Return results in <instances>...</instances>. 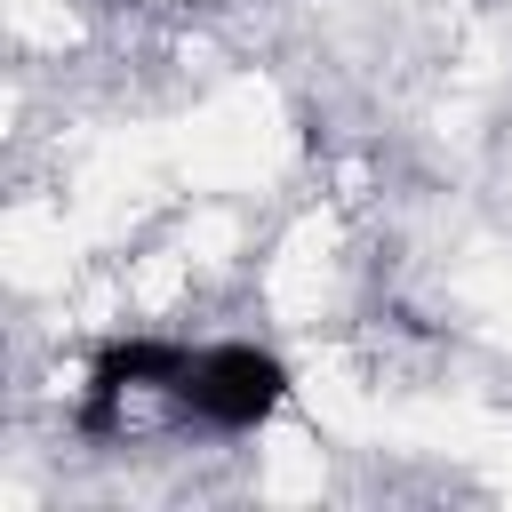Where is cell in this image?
Instances as JSON below:
<instances>
[{
    "mask_svg": "<svg viewBox=\"0 0 512 512\" xmlns=\"http://www.w3.org/2000/svg\"><path fill=\"white\" fill-rule=\"evenodd\" d=\"M288 400H296V368L272 344L208 336V344H192V360H184V376L168 384L160 408L176 424L208 432V440H256V432H272L288 416Z\"/></svg>",
    "mask_w": 512,
    "mask_h": 512,
    "instance_id": "6da1fadb",
    "label": "cell"
},
{
    "mask_svg": "<svg viewBox=\"0 0 512 512\" xmlns=\"http://www.w3.org/2000/svg\"><path fill=\"white\" fill-rule=\"evenodd\" d=\"M184 360H192V336H104L96 352H88V368H80V400H72V424L88 432V440H112L120 424H128V408H144V400H168V384L184 376Z\"/></svg>",
    "mask_w": 512,
    "mask_h": 512,
    "instance_id": "7a4b0ae2",
    "label": "cell"
}]
</instances>
